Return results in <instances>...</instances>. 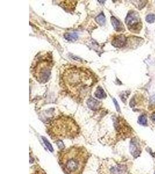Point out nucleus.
Instances as JSON below:
<instances>
[{
	"label": "nucleus",
	"mask_w": 155,
	"mask_h": 174,
	"mask_svg": "<svg viewBox=\"0 0 155 174\" xmlns=\"http://www.w3.org/2000/svg\"><path fill=\"white\" fill-rule=\"evenodd\" d=\"M42 139L43 140V142L45 144V145L47 146V147L48 149V150L51 151V152H53L54 151V149L52 147V146L51 145V144L50 143V142L48 140V139L47 138H45V137L43 136Z\"/></svg>",
	"instance_id": "nucleus-13"
},
{
	"label": "nucleus",
	"mask_w": 155,
	"mask_h": 174,
	"mask_svg": "<svg viewBox=\"0 0 155 174\" xmlns=\"http://www.w3.org/2000/svg\"><path fill=\"white\" fill-rule=\"evenodd\" d=\"M96 81L93 73L87 69L69 65L62 72L60 84L71 97L80 100L87 96Z\"/></svg>",
	"instance_id": "nucleus-1"
},
{
	"label": "nucleus",
	"mask_w": 155,
	"mask_h": 174,
	"mask_svg": "<svg viewBox=\"0 0 155 174\" xmlns=\"http://www.w3.org/2000/svg\"><path fill=\"white\" fill-rule=\"evenodd\" d=\"M151 120H152V121L155 123V112L153 113L152 116H151Z\"/></svg>",
	"instance_id": "nucleus-17"
},
{
	"label": "nucleus",
	"mask_w": 155,
	"mask_h": 174,
	"mask_svg": "<svg viewBox=\"0 0 155 174\" xmlns=\"http://www.w3.org/2000/svg\"><path fill=\"white\" fill-rule=\"evenodd\" d=\"M130 150H131V153L133 155V156H136L139 154L140 151L136 142H131V146H130Z\"/></svg>",
	"instance_id": "nucleus-9"
},
{
	"label": "nucleus",
	"mask_w": 155,
	"mask_h": 174,
	"mask_svg": "<svg viewBox=\"0 0 155 174\" xmlns=\"http://www.w3.org/2000/svg\"><path fill=\"white\" fill-rule=\"evenodd\" d=\"M37 174H45V173H43L42 172H38V173H37Z\"/></svg>",
	"instance_id": "nucleus-18"
},
{
	"label": "nucleus",
	"mask_w": 155,
	"mask_h": 174,
	"mask_svg": "<svg viewBox=\"0 0 155 174\" xmlns=\"http://www.w3.org/2000/svg\"><path fill=\"white\" fill-rule=\"evenodd\" d=\"M96 22L101 26H103L106 22V19L105 17L103 15V14H99L95 19Z\"/></svg>",
	"instance_id": "nucleus-11"
},
{
	"label": "nucleus",
	"mask_w": 155,
	"mask_h": 174,
	"mask_svg": "<svg viewBox=\"0 0 155 174\" xmlns=\"http://www.w3.org/2000/svg\"><path fill=\"white\" fill-rule=\"evenodd\" d=\"M154 174H155V172H154Z\"/></svg>",
	"instance_id": "nucleus-19"
},
{
	"label": "nucleus",
	"mask_w": 155,
	"mask_h": 174,
	"mask_svg": "<svg viewBox=\"0 0 155 174\" xmlns=\"http://www.w3.org/2000/svg\"><path fill=\"white\" fill-rule=\"evenodd\" d=\"M138 121L139 122V124H141V125H145L147 124V117L145 115H141L138 119Z\"/></svg>",
	"instance_id": "nucleus-15"
},
{
	"label": "nucleus",
	"mask_w": 155,
	"mask_h": 174,
	"mask_svg": "<svg viewBox=\"0 0 155 174\" xmlns=\"http://www.w3.org/2000/svg\"><path fill=\"white\" fill-rule=\"evenodd\" d=\"M155 21V15L154 14H149L146 17V21L147 23H153Z\"/></svg>",
	"instance_id": "nucleus-14"
},
{
	"label": "nucleus",
	"mask_w": 155,
	"mask_h": 174,
	"mask_svg": "<svg viewBox=\"0 0 155 174\" xmlns=\"http://www.w3.org/2000/svg\"><path fill=\"white\" fill-rule=\"evenodd\" d=\"M53 65V59L50 53L39 55L33 62L31 67L33 77L40 83H47L51 76Z\"/></svg>",
	"instance_id": "nucleus-4"
},
{
	"label": "nucleus",
	"mask_w": 155,
	"mask_h": 174,
	"mask_svg": "<svg viewBox=\"0 0 155 174\" xmlns=\"http://www.w3.org/2000/svg\"><path fill=\"white\" fill-rule=\"evenodd\" d=\"M89 154L83 146H73L61 153L59 160L66 174H82Z\"/></svg>",
	"instance_id": "nucleus-2"
},
{
	"label": "nucleus",
	"mask_w": 155,
	"mask_h": 174,
	"mask_svg": "<svg viewBox=\"0 0 155 174\" xmlns=\"http://www.w3.org/2000/svg\"><path fill=\"white\" fill-rule=\"evenodd\" d=\"M126 37L123 34H120L116 36L114 38H113L112 41V44L116 48H121L123 47L126 43Z\"/></svg>",
	"instance_id": "nucleus-6"
},
{
	"label": "nucleus",
	"mask_w": 155,
	"mask_h": 174,
	"mask_svg": "<svg viewBox=\"0 0 155 174\" xmlns=\"http://www.w3.org/2000/svg\"><path fill=\"white\" fill-rule=\"evenodd\" d=\"M101 105L102 104L99 101L94 99L93 98H90L87 101L88 107L92 110H98L101 107Z\"/></svg>",
	"instance_id": "nucleus-7"
},
{
	"label": "nucleus",
	"mask_w": 155,
	"mask_h": 174,
	"mask_svg": "<svg viewBox=\"0 0 155 174\" xmlns=\"http://www.w3.org/2000/svg\"><path fill=\"white\" fill-rule=\"evenodd\" d=\"M95 96L98 99H104L106 97V94L104 90L102 89V88H101V87H99L95 92Z\"/></svg>",
	"instance_id": "nucleus-10"
},
{
	"label": "nucleus",
	"mask_w": 155,
	"mask_h": 174,
	"mask_svg": "<svg viewBox=\"0 0 155 174\" xmlns=\"http://www.w3.org/2000/svg\"><path fill=\"white\" fill-rule=\"evenodd\" d=\"M125 23L128 29L133 32H136L141 29L142 25L139 14L135 11H130L125 18Z\"/></svg>",
	"instance_id": "nucleus-5"
},
{
	"label": "nucleus",
	"mask_w": 155,
	"mask_h": 174,
	"mask_svg": "<svg viewBox=\"0 0 155 174\" xmlns=\"http://www.w3.org/2000/svg\"><path fill=\"white\" fill-rule=\"evenodd\" d=\"M111 22H112V24L114 29L116 30V31H117V32L122 31V30L123 29V25L117 19H116L114 17H111Z\"/></svg>",
	"instance_id": "nucleus-8"
},
{
	"label": "nucleus",
	"mask_w": 155,
	"mask_h": 174,
	"mask_svg": "<svg viewBox=\"0 0 155 174\" xmlns=\"http://www.w3.org/2000/svg\"><path fill=\"white\" fill-rule=\"evenodd\" d=\"M80 128L75 121L68 116H59L50 122L48 132L54 139L74 138L77 136Z\"/></svg>",
	"instance_id": "nucleus-3"
},
{
	"label": "nucleus",
	"mask_w": 155,
	"mask_h": 174,
	"mask_svg": "<svg viewBox=\"0 0 155 174\" xmlns=\"http://www.w3.org/2000/svg\"><path fill=\"white\" fill-rule=\"evenodd\" d=\"M113 102H114V103L115 105V106H116L117 111H120V107H119V105L118 104V102H117V100L115 99H113Z\"/></svg>",
	"instance_id": "nucleus-16"
},
{
	"label": "nucleus",
	"mask_w": 155,
	"mask_h": 174,
	"mask_svg": "<svg viewBox=\"0 0 155 174\" xmlns=\"http://www.w3.org/2000/svg\"><path fill=\"white\" fill-rule=\"evenodd\" d=\"M64 37L67 40L74 41L78 39V36L76 33H66L65 34Z\"/></svg>",
	"instance_id": "nucleus-12"
}]
</instances>
